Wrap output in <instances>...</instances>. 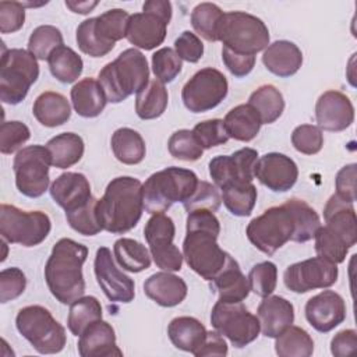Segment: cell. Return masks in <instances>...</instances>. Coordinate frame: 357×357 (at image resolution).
Listing matches in <instances>:
<instances>
[{"mask_svg": "<svg viewBox=\"0 0 357 357\" xmlns=\"http://www.w3.org/2000/svg\"><path fill=\"white\" fill-rule=\"evenodd\" d=\"M304 312L315 331L326 333L346 319V303L339 293L324 290L307 301Z\"/></svg>", "mask_w": 357, "mask_h": 357, "instance_id": "obj_20", "label": "cell"}, {"mask_svg": "<svg viewBox=\"0 0 357 357\" xmlns=\"http://www.w3.org/2000/svg\"><path fill=\"white\" fill-rule=\"evenodd\" d=\"M293 213L296 222V231L291 241L305 243L314 238L315 231L321 226V219L314 208H311L305 201L298 198H290L284 202Z\"/></svg>", "mask_w": 357, "mask_h": 357, "instance_id": "obj_42", "label": "cell"}, {"mask_svg": "<svg viewBox=\"0 0 357 357\" xmlns=\"http://www.w3.org/2000/svg\"><path fill=\"white\" fill-rule=\"evenodd\" d=\"M229 84L223 73L205 67L198 70L183 86L181 99L192 113H204L215 109L227 95Z\"/></svg>", "mask_w": 357, "mask_h": 357, "instance_id": "obj_14", "label": "cell"}, {"mask_svg": "<svg viewBox=\"0 0 357 357\" xmlns=\"http://www.w3.org/2000/svg\"><path fill=\"white\" fill-rule=\"evenodd\" d=\"M32 113L45 127H59L68 121L71 106L67 98L59 92H42L33 102Z\"/></svg>", "mask_w": 357, "mask_h": 357, "instance_id": "obj_30", "label": "cell"}, {"mask_svg": "<svg viewBox=\"0 0 357 357\" xmlns=\"http://www.w3.org/2000/svg\"><path fill=\"white\" fill-rule=\"evenodd\" d=\"M130 14L123 8H112L99 17H95V31L99 39L114 47L116 42L127 36Z\"/></svg>", "mask_w": 357, "mask_h": 357, "instance_id": "obj_41", "label": "cell"}, {"mask_svg": "<svg viewBox=\"0 0 357 357\" xmlns=\"http://www.w3.org/2000/svg\"><path fill=\"white\" fill-rule=\"evenodd\" d=\"M174 234V223L165 213H153L144 227V237L149 245L151 257L162 271L177 272L183 266L184 257L173 243Z\"/></svg>", "mask_w": 357, "mask_h": 357, "instance_id": "obj_15", "label": "cell"}, {"mask_svg": "<svg viewBox=\"0 0 357 357\" xmlns=\"http://www.w3.org/2000/svg\"><path fill=\"white\" fill-rule=\"evenodd\" d=\"M78 337V353L81 357L123 356V351L116 344L113 326L103 319L89 324Z\"/></svg>", "mask_w": 357, "mask_h": 357, "instance_id": "obj_23", "label": "cell"}, {"mask_svg": "<svg viewBox=\"0 0 357 357\" xmlns=\"http://www.w3.org/2000/svg\"><path fill=\"white\" fill-rule=\"evenodd\" d=\"M110 145L116 159L124 165H138L145 158V141L132 128L121 127L116 130L112 135Z\"/></svg>", "mask_w": 357, "mask_h": 357, "instance_id": "obj_34", "label": "cell"}, {"mask_svg": "<svg viewBox=\"0 0 357 357\" xmlns=\"http://www.w3.org/2000/svg\"><path fill=\"white\" fill-rule=\"evenodd\" d=\"M88 248L73 238H60L52 248L45 265V280L53 297L61 304H71L82 297L85 280L82 265Z\"/></svg>", "mask_w": 357, "mask_h": 357, "instance_id": "obj_2", "label": "cell"}, {"mask_svg": "<svg viewBox=\"0 0 357 357\" xmlns=\"http://www.w3.org/2000/svg\"><path fill=\"white\" fill-rule=\"evenodd\" d=\"M227 343L223 336L218 331L206 332V337L204 343L197 349L194 353L195 357H205V356H227Z\"/></svg>", "mask_w": 357, "mask_h": 357, "instance_id": "obj_62", "label": "cell"}, {"mask_svg": "<svg viewBox=\"0 0 357 357\" xmlns=\"http://www.w3.org/2000/svg\"><path fill=\"white\" fill-rule=\"evenodd\" d=\"M258 152L241 148L231 155H219L209 160V174L216 187L230 183H252Z\"/></svg>", "mask_w": 357, "mask_h": 357, "instance_id": "obj_18", "label": "cell"}, {"mask_svg": "<svg viewBox=\"0 0 357 357\" xmlns=\"http://www.w3.org/2000/svg\"><path fill=\"white\" fill-rule=\"evenodd\" d=\"M18 332L40 354L60 353L67 342L64 326L42 305H26L15 317Z\"/></svg>", "mask_w": 357, "mask_h": 357, "instance_id": "obj_7", "label": "cell"}, {"mask_svg": "<svg viewBox=\"0 0 357 357\" xmlns=\"http://www.w3.org/2000/svg\"><path fill=\"white\" fill-rule=\"evenodd\" d=\"M187 283L172 272L162 271L151 275L144 282V293L162 307H174L187 297Z\"/></svg>", "mask_w": 357, "mask_h": 357, "instance_id": "obj_25", "label": "cell"}, {"mask_svg": "<svg viewBox=\"0 0 357 357\" xmlns=\"http://www.w3.org/2000/svg\"><path fill=\"white\" fill-rule=\"evenodd\" d=\"M31 137V131L26 124L18 120L3 121L0 127V152L11 155L20 149Z\"/></svg>", "mask_w": 357, "mask_h": 357, "instance_id": "obj_55", "label": "cell"}, {"mask_svg": "<svg viewBox=\"0 0 357 357\" xmlns=\"http://www.w3.org/2000/svg\"><path fill=\"white\" fill-rule=\"evenodd\" d=\"M206 332L201 321L187 315L173 318L167 326V335L173 346L192 354L204 343Z\"/></svg>", "mask_w": 357, "mask_h": 357, "instance_id": "obj_31", "label": "cell"}, {"mask_svg": "<svg viewBox=\"0 0 357 357\" xmlns=\"http://www.w3.org/2000/svg\"><path fill=\"white\" fill-rule=\"evenodd\" d=\"M222 60L227 70L238 78L248 75L255 66V56L238 54L229 50L227 47H222Z\"/></svg>", "mask_w": 357, "mask_h": 357, "instance_id": "obj_60", "label": "cell"}, {"mask_svg": "<svg viewBox=\"0 0 357 357\" xmlns=\"http://www.w3.org/2000/svg\"><path fill=\"white\" fill-rule=\"evenodd\" d=\"M174 50L181 60H185L188 63H197L204 56V43L195 33L184 31L174 40Z\"/></svg>", "mask_w": 357, "mask_h": 357, "instance_id": "obj_58", "label": "cell"}, {"mask_svg": "<svg viewBox=\"0 0 357 357\" xmlns=\"http://www.w3.org/2000/svg\"><path fill=\"white\" fill-rule=\"evenodd\" d=\"M296 231V222L286 204L272 206L254 218L245 230L250 243L266 255H273L290 241Z\"/></svg>", "mask_w": 357, "mask_h": 357, "instance_id": "obj_9", "label": "cell"}, {"mask_svg": "<svg viewBox=\"0 0 357 357\" xmlns=\"http://www.w3.org/2000/svg\"><path fill=\"white\" fill-rule=\"evenodd\" d=\"M357 346V333L354 329H343L331 340V353L336 357L351 354Z\"/></svg>", "mask_w": 357, "mask_h": 357, "instance_id": "obj_61", "label": "cell"}, {"mask_svg": "<svg viewBox=\"0 0 357 357\" xmlns=\"http://www.w3.org/2000/svg\"><path fill=\"white\" fill-rule=\"evenodd\" d=\"M220 204H222V195L219 194L216 185L204 180L198 181L192 195L185 202H183L187 213L197 209H206L211 212H216Z\"/></svg>", "mask_w": 357, "mask_h": 357, "instance_id": "obj_52", "label": "cell"}, {"mask_svg": "<svg viewBox=\"0 0 357 357\" xmlns=\"http://www.w3.org/2000/svg\"><path fill=\"white\" fill-rule=\"evenodd\" d=\"M222 201L234 216H250L257 202V187L252 183H230L222 188Z\"/></svg>", "mask_w": 357, "mask_h": 357, "instance_id": "obj_39", "label": "cell"}, {"mask_svg": "<svg viewBox=\"0 0 357 357\" xmlns=\"http://www.w3.org/2000/svg\"><path fill=\"white\" fill-rule=\"evenodd\" d=\"M356 176H357V165L350 163L343 166L335 178L336 195L346 202L356 201Z\"/></svg>", "mask_w": 357, "mask_h": 357, "instance_id": "obj_59", "label": "cell"}, {"mask_svg": "<svg viewBox=\"0 0 357 357\" xmlns=\"http://www.w3.org/2000/svg\"><path fill=\"white\" fill-rule=\"evenodd\" d=\"M50 152L43 145H29L20 149L14 158L13 169L18 191L29 198H38L49 187Z\"/></svg>", "mask_w": 357, "mask_h": 357, "instance_id": "obj_13", "label": "cell"}, {"mask_svg": "<svg viewBox=\"0 0 357 357\" xmlns=\"http://www.w3.org/2000/svg\"><path fill=\"white\" fill-rule=\"evenodd\" d=\"M71 102L73 107L81 117H96L99 116L106 103V95L100 86V84L95 78H84L78 81L71 88Z\"/></svg>", "mask_w": 357, "mask_h": 357, "instance_id": "obj_29", "label": "cell"}, {"mask_svg": "<svg viewBox=\"0 0 357 357\" xmlns=\"http://www.w3.org/2000/svg\"><path fill=\"white\" fill-rule=\"evenodd\" d=\"M98 319H102V305L96 297L82 296L70 304L67 326L74 336H79L89 324Z\"/></svg>", "mask_w": 357, "mask_h": 357, "instance_id": "obj_43", "label": "cell"}, {"mask_svg": "<svg viewBox=\"0 0 357 357\" xmlns=\"http://www.w3.org/2000/svg\"><path fill=\"white\" fill-rule=\"evenodd\" d=\"M315 119L321 130L343 131L354 121L353 103L339 91H326L317 100Z\"/></svg>", "mask_w": 357, "mask_h": 357, "instance_id": "obj_21", "label": "cell"}, {"mask_svg": "<svg viewBox=\"0 0 357 357\" xmlns=\"http://www.w3.org/2000/svg\"><path fill=\"white\" fill-rule=\"evenodd\" d=\"M291 144L300 153L315 155L324 145L322 130L314 124L297 126L291 132Z\"/></svg>", "mask_w": 357, "mask_h": 357, "instance_id": "obj_53", "label": "cell"}, {"mask_svg": "<svg viewBox=\"0 0 357 357\" xmlns=\"http://www.w3.org/2000/svg\"><path fill=\"white\" fill-rule=\"evenodd\" d=\"M93 271L98 284L110 301L131 303L134 300V280L116 266L112 251L107 247L96 250Z\"/></svg>", "mask_w": 357, "mask_h": 357, "instance_id": "obj_17", "label": "cell"}, {"mask_svg": "<svg viewBox=\"0 0 357 357\" xmlns=\"http://www.w3.org/2000/svg\"><path fill=\"white\" fill-rule=\"evenodd\" d=\"M98 82L107 102L112 103H120L130 95H137L149 82L146 57L135 47L126 49L99 71Z\"/></svg>", "mask_w": 357, "mask_h": 357, "instance_id": "obj_4", "label": "cell"}, {"mask_svg": "<svg viewBox=\"0 0 357 357\" xmlns=\"http://www.w3.org/2000/svg\"><path fill=\"white\" fill-rule=\"evenodd\" d=\"M262 63L272 74L286 78L294 75L303 64L300 47L290 40H276L265 49Z\"/></svg>", "mask_w": 357, "mask_h": 357, "instance_id": "obj_27", "label": "cell"}, {"mask_svg": "<svg viewBox=\"0 0 357 357\" xmlns=\"http://www.w3.org/2000/svg\"><path fill=\"white\" fill-rule=\"evenodd\" d=\"M183 68V60L178 57L174 49L162 47L152 54V71L163 84L172 82Z\"/></svg>", "mask_w": 357, "mask_h": 357, "instance_id": "obj_50", "label": "cell"}, {"mask_svg": "<svg viewBox=\"0 0 357 357\" xmlns=\"http://www.w3.org/2000/svg\"><path fill=\"white\" fill-rule=\"evenodd\" d=\"M250 291L255 293L259 297L271 296L278 283V268L271 261H264L254 265L248 273Z\"/></svg>", "mask_w": 357, "mask_h": 357, "instance_id": "obj_48", "label": "cell"}, {"mask_svg": "<svg viewBox=\"0 0 357 357\" xmlns=\"http://www.w3.org/2000/svg\"><path fill=\"white\" fill-rule=\"evenodd\" d=\"M25 8L20 1H0V32L13 33L22 28Z\"/></svg>", "mask_w": 357, "mask_h": 357, "instance_id": "obj_57", "label": "cell"}, {"mask_svg": "<svg viewBox=\"0 0 357 357\" xmlns=\"http://www.w3.org/2000/svg\"><path fill=\"white\" fill-rule=\"evenodd\" d=\"M229 138L248 142L257 137L262 126L258 113L247 103L233 107L223 120Z\"/></svg>", "mask_w": 357, "mask_h": 357, "instance_id": "obj_32", "label": "cell"}, {"mask_svg": "<svg viewBox=\"0 0 357 357\" xmlns=\"http://www.w3.org/2000/svg\"><path fill=\"white\" fill-rule=\"evenodd\" d=\"M314 238L315 252L318 257L336 265L344 261L350 247L339 234H336L328 226H319V229L314 234Z\"/></svg>", "mask_w": 357, "mask_h": 357, "instance_id": "obj_45", "label": "cell"}, {"mask_svg": "<svg viewBox=\"0 0 357 357\" xmlns=\"http://www.w3.org/2000/svg\"><path fill=\"white\" fill-rule=\"evenodd\" d=\"M216 33L223 47L238 54L255 56L269 45V31L265 22L244 11L223 13Z\"/></svg>", "mask_w": 357, "mask_h": 357, "instance_id": "obj_6", "label": "cell"}, {"mask_svg": "<svg viewBox=\"0 0 357 357\" xmlns=\"http://www.w3.org/2000/svg\"><path fill=\"white\" fill-rule=\"evenodd\" d=\"M167 148L173 158L184 162H195L204 153V149L190 130L174 131L169 138Z\"/></svg>", "mask_w": 357, "mask_h": 357, "instance_id": "obj_49", "label": "cell"}, {"mask_svg": "<svg viewBox=\"0 0 357 357\" xmlns=\"http://www.w3.org/2000/svg\"><path fill=\"white\" fill-rule=\"evenodd\" d=\"M223 15L219 6L213 3H199L191 13L194 31L208 42H218V25Z\"/></svg>", "mask_w": 357, "mask_h": 357, "instance_id": "obj_44", "label": "cell"}, {"mask_svg": "<svg viewBox=\"0 0 357 357\" xmlns=\"http://www.w3.org/2000/svg\"><path fill=\"white\" fill-rule=\"evenodd\" d=\"M113 254L117 264L132 273L148 269L152 262L148 248L134 238H119L113 245Z\"/></svg>", "mask_w": 357, "mask_h": 357, "instance_id": "obj_37", "label": "cell"}, {"mask_svg": "<svg viewBox=\"0 0 357 357\" xmlns=\"http://www.w3.org/2000/svg\"><path fill=\"white\" fill-rule=\"evenodd\" d=\"M47 64L52 75L63 84L75 82L84 68V61L81 56L75 50L64 45L57 47L49 56Z\"/></svg>", "mask_w": 357, "mask_h": 357, "instance_id": "obj_38", "label": "cell"}, {"mask_svg": "<svg viewBox=\"0 0 357 357\" xmlns=\"http://www.w3.org/2000/svg\"><path fill=\"white\" fill-rule=\"evenodd\" d=\"M248 105L258 113L262 124L275 123L284 110V99L282 92L271 84L257 88L250 95Z\"/></svg>", "mask_w": 357, "mask_h": 357, "instance_id": "obj_36", "label": "cell"}, {"mask_svg": "<svg viewBox=\"0 0 357 357\" xmlns=\"http://www.w3.org/2000/svg\"><path fill=\"white\" fill-rule=\"evenodd\" d=\"M191 131L202 149H211L213 146L226 144L229 139L223 120L220 119L199 121Z\"/></svg>", "mask_w": 357, "mask_h": 357, "instance_id": "obj_54", "label": "cell"}, {"mask_svg": "<svg viewBox=\"0 0 357 357\" xmlns=\"http://www.w3.org/2000/svg\"><path fill=\"white\" fill-rule=\"evenodd\" d=\"M50 218L42 211H22L14 205L0 206V234L7 243L35 247L50 233Z\"/></svg>", "mask_w": 357, "mask_h": 357, "instance_id": "obj_10", "label": "cell"}, {"mask_svg": "<svg viewBox=\"0 0 357 357\" xmlns=\"http://www.w3.org/2000/svg\"><path fill=\"white\" fill-rule=\"evenodd\" d=\"M212 283L213 289L219 293L220 301L238 303L245 300L250 294L248 279L241 272L238 262L230 254H227L223 268L215 276Z\"/></svg>", "mask_w": 357, "mask_h": 357, "instance_id": "obj_28", "label": "cell"}, {"mask_svg": "<svg viewBox=\"0 0 357 357\" xmlns=\"http://www.w3.org/2000/svg\"><path fill=\"white\" fill-rule=\"evenodd\" d=\"M169 102V93L163 82L153 78L148 85L135 95V112L142 120H153L160 117Z\"/></svg>", "mask_w": 357, "mask_h": 357, "instance_id": "obj_35", "label": "cell"}, {"mask_svg": "<svg viewBox=\"0 0 357 357\" xmlns=\"http://www.w3.org/2000/svg\"><path fill=\"white\" fill-rule=\"evenodd\" d=\"M219 233L220 223L213 212L197 209L187 213L183 257L187 265L208 282L215 279L227 257L218 244Z\"/></svg>", "mask_w": 357, "mask_h": 357, "instance_id": "obj_1", "label": "cell"}, {"mask_svg": "<svg viewBox=\"0 0 357 357\" xmlns=\"http://www.w3.org/2000/svg\"><path fill=\"white\" fill-rule=\"evenodd\" d=\"M39 77L38 59L25 49H4L0 63V99L18 105Z\"/></svg>", "mask_w": 357, "mask_h": 357, "instance_id": "obj_8", "label": "cell"}, {"mask_svg": "<svg viewBox=\"0 0 357 357\" xmlns=\"http://www.w3.org/2000/svg\"><path fill=\"white\" fill-rule=\"evenodd\" d=\"M26 287L25 273L20 268H6L0 272V301L7 303L20 297Z\"/></svg>", "mask_w": 357, "mask_h": 357, "instance_id": "obj_56", "label": "cell"}, {"mask_svg": "<svg viewBox=\"0 0 357 357\" xmlns=\"http://www.w3.org/2000/svg\"><path fill=\"white\" fill-rule=\"evenodd\" d=\"M339 269L321 257H314L286 268L283 273L284 286L294 293H307L315 289H326L336 283Z\"/></svg>", "mask_w": 357, "mask_h": 357, "instance_id": "obj_16", "label": "cell"}, {"mask_svg": "<svg viewBox=\"0 0 357 357\" xmlns=\"http://www.w3.org/2000/svg\"><path fill=\"white\" fill-rule=\"evenodd\" d=\"M77 45L79 50L91 57H103L113 50L112 46L105 45L95 31V17L82 21L75 33Z\"/></svg>", "mask_w": 357, "mask_h": 357, "instance_id": "obj_51", "label": "cell"}, {"mask_svg": "<svg viewBox=\"0 0 357 357\" xmlns=\"http://www.w3.org/2000/svg\"><path fill=\"white\" fill-rule=\"evenodd\" d=\"M198 181L192 170L176 166L151 174L142 184L144 209L151 215L165 213L173 204L185 202Z\"/></svg>", "mask_w": 357, "mask_h": 357, "instance_id": "obj_5", "label": "cell"}, {"mask_svg": "<svg viewBox=\"0 0 357 357\" xmlns=\"http://www.w3.org/2000/svg\"><path fill=\"white\" fill-rule=\"evenodd\" d=\"M254 176L269 190L284 192L296 184L298 169L290 156L279 152H269L258 158Z\"/></svg>", "mask_w": 357, "mask_h": 357, "instance_id": "obj_19", "label": "cell"}, {"mask_svg": "<svg viewBox=\"0 0 357 357\" xmlns=\"http://www.w3.org/2000/svg\"><path fill=\"white\" fill-rule=\"evenodd\" d=\"M261 332L266 337L279 336L294 321L293 304L280 296L264 297L257 310Z\"/></svg>", "mask_w": 357, "mask_h": 357, "instance_id": "obj_24", "label": "cell"}, {"mask_svg": "<svg viewBox=\"0 0 357 357\" xmlns=\"http://www.w3.org/2000/svg\"><path fill=\"white\" fill-rule=\"evenodd\" d=\"M275 339V351L279 357H310L314 353L312 337L300 326L290 325Z\"/></svg>", "mask_w": 357, "mask_h": 357, "instance_id": "obj_40", "label": "cell"}, {"mask_svg": "<svg viewBox=\"0 0 357 357\" xmlns=\"http://www.w3.org/2000/svg\"><path fill=\"white\" fill-rule=\"evenodd\" d=\"M96 202L98 199L93 197L88 204L66 212V219L71 229L82 236H95L102 231V226L96 216Z\"/></svg>", "mask_w": 357, "mask_h": 357, "instance_id": "obj_47", "label": "cell"}, {"mask_svg": "<svg viewBox=\"0 0 357 357\" xmlns=\"http://www.w3.org/2000/svg\"><path fill=\"white\" fill-rule=\"evenodd\" d=\"M211 324L237 349L254 342L261 331L258 317L251 314L241 301L218 300L211 312Z\"/></svg>", "mask_w": 357, "mask_h": 357, "instance_id": "obj_12", "label": "cell"}, {"mask_svg": "<svg viewBox=\"0 0 357 357\" xmlns=\"http://www.w3.org/2000/svg\"><path fill=\"white\" fill-rule=\"evenodd\" d=\"M325 226L339 234L351 248L357 243V219L351 202H346L336 194L331 195L324 208Z\"/></svg>", "mask_w": 357, "mask_h": 357, "instance_id": "obj_26", "label": "cell"}, {"mask_svg": "<svg viewBox=\"0 0 357 357\" xmlns=\"http://www.w3.org/2000/svg\"><path fill=\"white\" fill-rule=\"evenodd\" d=\"M50 195L66 212L74 211L93 198L88 178L82 173L75 172L60 174L50 185Z\"/></svg>", "mask_w": 357, "mask_h": 357, "instance_id": "obj_22", "label": "cell"}, {"mask_svg": "<svg viewBox=\"0 0 357 357\" xmlns=\"http://www.w3.org/2000/svg\"><path fill=\"white\" fill-rule=\"evenodd\" d=\"M170 20V1L148 0L142 4V13L130 15L126 38L135 47L152 50L163 43Z\"/></svg>", "mask_w": 357, "mask_h": 357, "instance_id": "obj_11", "label": "cell"}, {"mask_svg": "<svg viewBox=\"0 0 357 357\" xmlns=\"http://www.w3.org/2000/svg\"><path fill=\"white\" fill-rule=\"evenodd\" d=\"M66 6L75 14H88L98 6V1H73V0H67Z\"/></svg>", "mask_w": 357, "mask_h": 357, "instance_id": "obj_63", "label": "cell"}, {"mask_svg": "<svg viewBox=\"0 0 357 357\" xmlns=\"http://www.w3.org/2000/svg\"><path fill=\"white\" fill-rule=\"evenodd\" d=\"M50 152L52 166L67 169L78 163L84 155V139L75 132H61L50 138L46 144Z\"/></svg>", "mask_w": 357, "mask_h": 357, "instance_id": "obj_33", "label": "cell"}, {"mask_svg": "<svg viewBox=\"0 0 357 357\" xmlns=\"http://www.w3.org/2000/svg\"><path fill=\"white\" fill-rule=\"evenodd\" d=\"M144 212L142 183L131 176L113 178L96 202V216L112 234H123L137 226Z\"/></svg>", "mask_w": 357, "mask_h": 357, "instance_id": "obj_3", "label": "cell"}, {"mask_svg": "<svg viewBox=\"0 0 357 357\" xmlns=\"http://www.w3.org/2000/svg\"><path fill=\"white\" fill-rule=\"evenodd\" d=\"M60 46H63V35L60 29L53 25L36 26L28 39V52L38 60H47Z\"/></svg>", "mask_w": 357, "mask_h": 357, "instance_id": "obj_46", "label": "cell"}]
</instances>
